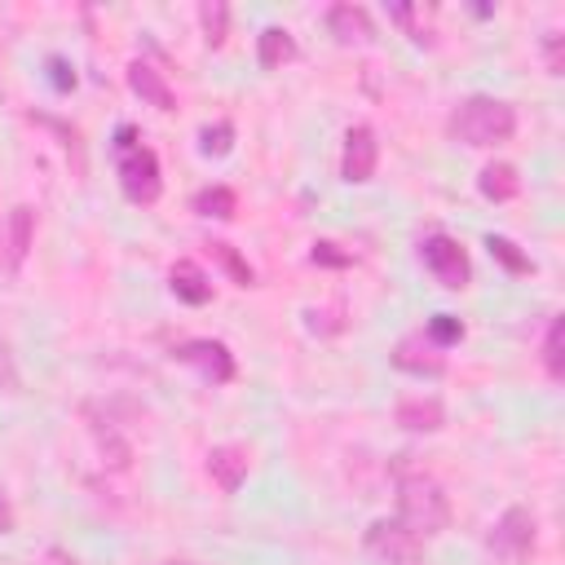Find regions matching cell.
<instances>
[{
  "instance_id": "cell-1",
  "label": "cell",
  "mask_w": 565,
  "mask_h": 565,
  "mask_svg": "<svg viewBox=\"0 0 565 565\" xmlns=\"http://www.w3.org/2000/svg\"><path fill=\"white\" fill-rule=\"evenodd\" d=\"M446 132H450L455 141L472 146V150H490V146L512 141V132H516V110H512V102H503V97L472 93V97H463V102L450 110Z\"/></svg>"
},
{
  "instance_id": "cell-2",
  "label": "cell",
  "mask_w": 565,
  "mask_h": 565,
  "mask_svg": "<svg viewBox=\"0 0 565 565\" xmlns=\"http://www.w3.org/2000/svg\"><path fill=\"white\" fill-rule=\"evenodd\" d=\"M397 525H406L415 539H433L450 525L446 490L428 472L406 468V463H397Z\"/></svg>"
},
{
  "instance_id": "cell-3",
  "label": "cell",
  "mask_w": 565,
  "mask_h": 565,
  "mask_svg": "<svg viewBox=\"0 0 565 565\" xmlns=\"http://www.w3.org/2000/svg\"><path fill=\"white\" fill-rule=\"evenodd\" d=\"M115 177H119L124 199L137 203V207H150V203H159V194H163L159 154L137 137L132 124H119V128H115Z\"/></svg>"
},
{
  "instance_id": "cell-4",
  "label": "cell",
  "mask_w": 565,
  "mask_h": 565,
  "mask_svg": "<svg viewBox=\"0 0 565 565\" xmlns=\"http://www.w3.org/2000/svg\"><path fill=\"white\" fill-rule=\"evenodd\" d=\"M534 543H539V521H534V512H530L525 503L503 508V516H499V521L490 525V534H486L490 556L503 561V565L530 561V556H534Z\"/></svg>"
},
{
  "instance_id": "cell-5",
  "label": "cell",
  "mask_w": 565,
  "mask_h": 565,
  "mask_svg": "<svg viewBox=\"0 0 565 565\" xmlns=\"http://www.w3.org/2000/svg\"><path fill=\"white\" fill-rule=\"evenodd\" d=\"M419 260H424V269H428L446 291H459V287H468V282H472L468 252H463L450 234H441V230H433V234H424V238H419Z\"/></svg>"
},
{
  "instance_id": "cell-6",
  "label": "cell",
  "mask_w": 565,
  "mask_h": 565,
  "mask_svg": "<svg viewBox=\"0 0 565 565\" xmlns=\"http://www.w3.org/2000/svg\"><path fill=\"white\" fill-rule=\"evenodd\" d=\"M362 547L380 565H419V556H424V539H415L406 525H397V516H375L362 534Z\"/></svg>"
},
{
  "instance_id": "cell-7",
  "label": "cell",
  "mask_w": 565,
  "mask_h": 565,
  "mask_svg": "<svg viewBox=\"0 0 565 565\" xmlns=\"http://www.w3.org/2000/svg\"><path fill=\"white\" fill-rule=\"evenodd\" d=\"M172 358L185 362V366H194L207 384H230L234 380V353L221 340H207V335L181 340V344H172Z\"/></svg>"
},
{
  "instance_id": "cell-8",
  "label": "cell",
  "mask_w": 565,
  "mask_h": 565,
  "mask_svg": "<svg viewBox=\"0 0 565 565\" xmlns=\"http://www.w3.org/2000/svg\"><path fill=\"white\" fill-rule=\"evenodd\" d=\"M375 163H380V141H375V128L371 124H353L344 132V150H340V177L349 185H366L375 177Z\"/></svg>"
},
{
  "instance_id": "cell-9",
  "label": "cell",
  "mask_w": 565,
  "mask_h": 565,
  "mask_svg": "<svg viewBox=\"0 0 565 565\" xmlns=\"http://www.w3.org/2000/svg\"><path fill=\"white\" fill-rule=\"evenodd\" d=\"M388 362H393L397 371H406V375H419V380L428 375V380H437V375L446 371V349L433 344L424 331H411V335H402V340L393 344Z\"/></svg>"
},
{
  "instance_id": "cell-10",
  "label": "cell",
  "mask_w": 565,
  "mask_h": 565,
  "mask_svg": "<svg viewBox=\"0 0 565 565\" xmlns=\"http://www.w3.org/2000/svg\"><path fill=\"white\" fill-rule=\"evenodd\" d=\"M327 31L340 40V44H366L375 40V22L362 4H331L327 9Z\"/></svg>"
},
{
  "instance_id": "cell-11",
  "label": "cell",
  "mask_w": 565,
  "mask_h": 565,
  "mask_svg": "<svg viewBox=\"0 0 565 565\" xmlns=\"http://www.w3.org/2000/svg\"><path fill=\"white\" fill-rule=\"evenodd\" d=\"M128 88L146 102V106H154V110H177V97H172V88H168V79H163V71H154L150 62H128Z\"/></svg>"
},
{
  "instance_id": "cell-12",
  "label": "cell",
  "mask_w": 565,
  "mask_h": 565,
  "mask_svg": "<svg viewBox=\"0 0 565 565\" xmlns=\"http://www.w3.org/2000/svg\"><path fill=\"white\" fill-rule=\"evenodd\" d=\"M393 419L406 428V433H437L441 424H446V406L428 393H415V397H402L397 402V411H393Z\"/></svg>"
},
{
  "instance_id": "cell-13",
  "label": "cell",
  "mask_w": 565,
  "mask_h": 565,
  "mask_svg": "<svg viewBox=\"0 0 565 565\" xmlns=\"http://www.w3.org/2000/svg\"><path fill=\"white\" fill-rule=\"evenodd\" d=\"M207 477L221 486V494H234L238 486H243V477H247V450L243 446H212L207 450Z\"/></svg>"
},
{
  "instance_id": "cell-14",
  "label": "cell",
  "mask_w": 565,
  "mask_h": 565,
  "mask_svg": "<svg viewBox=\"0 0 565 565\" xmlns=\"http://www.w3.org/2000/svg\"><path fill=\"white\" fill-rule=\"evenodd\" d=\"M168 287H172V296L185 300V305H207V300H212V278H207L194 260H177L172 274H168Z\"/></svg>"
},
{
  "instance_id": "cell-15",
  "label": "cell",
  "mask_w": 565,
  "mask_h": 565,
  "mask_svg": "<svg viewBox=\"0 0 565 565\" xmlns=\"http://www.w3.org/2000/svg\"><path fill=\"white\" fill-rule=\"evenodd\" d=\"M300 49H296V35L287 31V26H265L260 35H256V62L265 66V71H278L282 62H291Z\"/></svg>"
},
{
  "instance_id": "cell-16",
  "label": "cell",
  "mask_w": 565,
  "mask_h": 565,
  "mask_svg": "<svg viewBox=\"0 0 565 565\" xmlns=\"http://www.w3.org/2000/svg\"><path fill=\"white\" fill-rule=\"evenodd\" d=\"M477 190H481V199H490V203H508V199L521 194V177H516L512 163H486V168L477 172Z\"/></svg>"
},
{
  "instance_id": "cell-17",
  "label": "cell",
  "mask_w": 565,
  "mask_h": 565,
  "mask_svg": "<svg viewBox=\"0 0 565 565\" xmlns=\"http://www.w3.org/2000/svg\"><path fill=\"white\" fill-rule=\"evenodd\" d=\"M190 207H194L199 216L230 221V216H234V207H238V199H234V190H230V185H203V190H194Z\"/></svg>"
},
{
  "instance_id": "cell-18",
  "label": "cell",
  "mask_w": 565,
  "mask_h": 565,
  "mask_svg": "<svg viewBox=\"0 0 565 565\" xmlns=\"http://www.w3.org/2000/svg\"><path fill=\"white\" fill-rule=\"evenodd\" d=\"M31 230H35V212L26 207V203H18L13 212H9V265L18 269L22 260H26V252H31Z\"/></svg>"
},
{
  "instance_id": "cell-19",
  "label": "cell",
  "mask_w": 565,
  "mask_h": 565,
  "mask_svg": "<svg viewBox=\"0 0 565 565\" xmlns=\"http://www.w3.org/2000/svg\"><path fill=\"white\" fill-rule=\"evenodd\" d=\"M199 150L207 159H225L234 150V124L230 119H216V124H203L199 128Z\"/></svg>"
},
{
  "instance_id": "cell-20",
  "label": "cell",
  "mask_w": 565,
  "mask_h": 565,
  "mask_svg": "<svg viewBox=\"0 0 565 565\" xmlns=\"http://www.w3.org/2000/svg\"><path fill=\"white\" fill-rule=\"evenodd\" d=\"M486 247H490V256L508 269V274H530L534 265H530V256L512 243V238H503V234H486Z\"/></svg>"
},
{
  "instance_id": "cell-21",
  "label": "cell",
  "mask_w": 565,
  "mask_h": 565,
  "mask_svg": "<svg viewBox=\"0 0 565 565\" xmlns=\"http://www.w3.org/2000/svg\"><path fill=\"white\" fill-rule=\"evenodd\" d=\"M199 22H203L207 44H212V49H221V44H225V26H230V4H221V0L199 4Z\"/></svg>"
},
{
  "instance_id": "cell-22",
  "label": "cell",
  "mask_w": 565,
  "mask_h": 565,
  "mask_svg": "<svg viewBox=\"0 0 565 565\" xmlns=\"http://www.w3.org/2000/svg\"><path fill=\"white\" fill-rule=\"evenodd\" d=\"M561 335H565V318H552L547 322V335H543V366L552 380L565 375V353H561Z\"/></svg>"
},
{
  "instance_id": "cell-23",
  "label": "cell",
  "mask_w": 565,
  "mask_h": 565,
  "mask_svg": "<svg viewBox=\"0 0 565 565\" xmlns=\"http://www.w3.org/2000/svg\"><path fill=\"white\" fill-rule=\"evenodd\" d=\"M463 331H468V327H463L455 313H433V318H428V327H424V335H428L433 344H441V349L459 344V340H463Z\"/></svg>"
},
{
  "instance_id": "cell-24",
  "label": "cell",
  "mask_w": 565,
  "mask_h": 565,
  "mask_svg": "<svg viewBox=\"0 0 565 565\" xmlns=\"http://www.w3.org/2000/svg\"><path fill=\"white\" fill-rule=\"evenodd\" d=\"M388 18H393L397 26H406V35H411L415 44H428V31L419 26V22H424V9H411V4H393V9H388Z\"/></svg>"
},
{
  "instance_id": "cell-25",
  "label": "cell",
  "mask_w": 565,
  "mask_h": 565,
  "mask_svg": "<svg viewBox=\"0 0 565 565\" xmlns=\"http://www.w3.org/2000/svg\"><path fill=\"white\" fill-rule=\"evenodd\" d=\"M212 247H216V256H221V265H225V269L234 274V282H238V287H252V282H256V274H252V265H247V260H243V256H238V252H234L230 243H212Z\"/></svg>"
},
{
  "instance_id": "cell-26",
  "label": "cell",
  "mask_w": 565,
  "mask_h": 565,
  "mask_svg": "<svg viewBox=\"0 0 565 565\" xmlns=\"http://www.w3.org/2000/svg\"><path fill=\"white\" fill-rule=\"evenodd\" d=\"M309 260H313V265H349L353 256H349V252H335V243H327V238H322V243H313Z\"/></svg>"
},
{
  "instance_id": "cell-27",
  "label": "cell",
  "mask_w": 565,
  "mask_h": 565,
  "mask_svg": "<svg viewBox=\"0 0 565 565\" xmlns=\"http://www.w3.org/2000/svg\"><path fill=\"white\" fill-rule=\"evenodd\" d=\"M49 79H53V88L57 93H66V88H75V66H66V57H49Z\"/></svg>"
},
{
  "instance_id": "cell-28",
  "label": "cell",
  "mask_w": 565,
  "mask_h": 565,
  "mask_svg": "<svg viewBox=\"0 0 565 565\" xmlns=\"http://www.w3.org/2000/svg\"><path fill=\"white\" fill-rule=\"evenodd\" d=\"M543 53H547V71L561 75V35H556V31L543 40Z\"/></svg>"
},
{
  "instance_id": "cell-29",
  "label": "cell",
  "mask_w": 565,
  "mask_h": 565,
  "mask_svg": "<svg viewBox=\"0 0 565 565\" xmlns=\"http://www.w3.org/2000/svg\"><path fill=\"white\" fill-rule=\"evenodd\" d=\"M0 534H13V503L4 494V486H0Z\"/></svg>"
},
{
  "instance_id": "cell-30",
  "label": "cell",
  "mask_w": 565,
  "mask_h": 565,
  "mask_svg": "<svg viewBox=\"0 0 565 565\" xmlns=\"http://www.w3.org/2000/svg\"><path fill=\"white\" fill-rule=\"evenodd\" d=\"M163 565H194V561H163Z\"/></svg>"
}]
</instances>
